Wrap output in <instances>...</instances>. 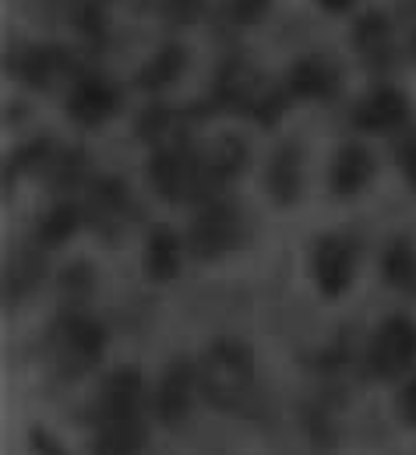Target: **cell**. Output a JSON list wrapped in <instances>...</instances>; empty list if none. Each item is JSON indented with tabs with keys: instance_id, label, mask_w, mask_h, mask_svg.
I'll return each mask as SVG.
<instances>
[{
	"instance_id": "6da1fadb",
	"label": "cell",
	"mask_w": 416,
	"mask_h": 455,
	"mask_svg": "<svg viewBox=\"0 0 416 455\" xmlns=\"http://www.w3.org/2000/svg\"><path fill=\"white\" fill-rule=\"evenodd\" d=\"M148 442L145 427V378L131 367L113 371L96 403V452L138 455Z\"/></svg>"
},
{
	"instance_id": "7a4b0ae2",
	"label": "cell",
	"mask_w": 416,
	"mask_h": 455,
	"mask_svg": "<svg viewBox=\"0 0 416 455\" xmlns=\"http://www.w3.org/2000/svg\"><path fill=\"white\" fill-rule=\"evenodd\" d=\"M198 388L215 410L254 413V403H258L254 356L236 339L215 342L198 363Z\"/></svg>"
},
{
	"instance_id": "3957f363",
	"label": "cell",
	"mask_w": 416,
	"mask_h": 455,
	"mask_svg": "<svg viewBox=\"0 0 416 455\" xmlns=\"http://www.w3.org/2000/svg\"><path fill=\"white\" fill-rule=\"evenodd\" d=\"M106 349V332L103 325L82 311H68L60 315L43 342V353H46V363L60 374V378H78L85 374L89 367L100 363Z\"/></svg>"
},
{
	"instance_id": "277c9868",
	"label": "cell",
	"mask_w": 416,
	"mask_h": 455,
	"mask_svg": "<svg viewBox=\"0 0 416 455\" xmlns=\"http://www.w3.org/2000/svg\"><path fill=\"white\" fill-rule=\"evenodd\" d=\"M152 188L166 198V202H188V198H208L205 195V166H202V152L188 148L184 141L163 145L148 166Z\"/></svg>"
},
{
	"instance_id": "5b68a950",
	"label": "cell",
	"mask_w": 416,
	"mask_h": 455,
	"mask_svg": "<svg viewBox=\"0 0 416 455\" xmlns=\"http://www.w3.org/2000/svg\"><path fill=\"white\" fill-rule=\"evenodd\" d=\"M240 229H244V220H240V209L233 202H219V198H208L202 205V212L191 220V229H188V247L195 258H219L226 251H233L240 243Z\"/></svg>"
},
{
	"instance_id": "8992f818",
	"label": "cell",
	"mask_w": 416,
	"mask_h": 455,
	"mask_svg": "<svg viewBox=\"0 0 416 455\" xmlns=\"http://www.w3.org/2000/svg\"><path fill=\"white\" fill-rule=\"evenodd\" d=\"M416 363V325L410 318H388L371 336L367 346V371L381 381L406 374Z\"/></svg>"
},
{
	"instance_id": "52a82bcc",
	"label": "cell",
	"mask_w": 416,
	"mask_h": 455,
	"mask_svg": "<svg viewBox=\"0 0 416 455\" xmlns=\"http://www.w3.org/2000/svg\"><path fill=\"white\" fill-rule=\"evenodd\" d=\"M195 385H198V367H191L188 360H173L156 388V417L166 427H177L195 403Z\"/></svg>"
},
{
	"instance_id": "ba28073f",
	"label": "cell",
	"mask_w": 416,
	"mask_h": 455,
	"mask_svg": "<svg viewBox=\"0 0 416 455\" xmlns=\"http://www.w3.org/2000/svg\"><path fill=\"white\" fill-rule=\"evenodd\" d=\"M116 107H120V92L106 82L103 75L78 78L71 96H68V114L82 127H96V124L109 120V116L116 114Z\"/></svg>"
},
{
	"instance_id": "9c48e42d",
	"label": "cell",
	"mask_w": 416,
	"mask_h": 455,
	"mask_svg": "<svg viewBox=\"0 0 416 455\" xmlns=\"http://www.w3.org/2000/svg\"><path fill=\"white\" fill-rule=\"evenodd\" d=\"M314 279H317V290L324 297H339L346 293L349 279H353V251L346 240L339 236H324L317 247H314Z\"/></svg>"
},
{
	"instance_id": "30bf717a",
	"label": "cell",
	"mask_w": 416,
	"mask_h": 455,
	"mask_svg": "<svg viewBox=\"0 0 416 455\" xmlns=\"http://www.w3.org/2000/svg\"><path fill=\"white\" fill-rule=\"evenodd\" d=\"M406 120V96L396 92V89H374L367 92L356 110H353V124L360 131H371V134H381V131H392Z\"/></svg>"
},
{
	"instance_id": "8fae6325",
	"label": "cell",
	"mask_w": 416,
	"mask_h": 455,
	"mask_svg": "<svg viewBox=\"0 0 416 455\" xmlns=\"http://www.w3.org/2000/svg\"><path fill=\"white\" fill-rule=\"evenodd\" d=\"M371 170H374L371 152L360 148V145H346V148L332 159V191L342 195V198L364 191L367 180H371Z\"/></svg>"
},
{
	"instance_id": "7c38bea8",
	"label": "cell",
	"mask_w": 416,
	"mask_h": 455,
	"mask_svg": "<svg viewBox=\"0 0 416 455\" xmlns=\"http://www.w3.org/2000/svg\"><path fill=\"white\" fill-rule=\"evenodd\" d=\"M300 180H304V173H300V145L286 141V145L276 148V156L268 163V191L283 205V202H293L300 195Z\"/></svg>"
},
{
	"instance_id": "4fadbf2b",
	"label": "cell",
	"mask_w": 416,
	"mask_h": 455,
	"mask_svg": "<svg viewBox=\"0 0 416 455\" xmlns=\"http://www.w3.org/2000/svg\"><path fill=\"white\" fill-rule=\"evenodd\" d=\"M68 75V53L57 46H32L21 57V78L32 89H50Z\"/></svg>"
},
{
	"instance_id": "5bb4252c",
	"label": "cell",
	"mask_w": 416,
	"mask_h": 455,
	"mask_svg": "<svg viewBox=\"0 0 416 455\" xmlns=\"http://www.w3.org/2000/svg\"><path fill=\"white\" fill-rule=\"evenodd\" d=\"M332 85H335V75H332V68H328L321 57L300 60V64L293 68V75H290V89H293L297 96H314V100H321V96L332 92Z\"/></svg>"
},
{
	"instance_id": "9a60e30c",
	"label": "cell",
	"mask_w": 416,
	"mask_h": 455,
	"mask_svg": "<svg viewBox=\"0 0 416 455\" xmlns=\"http://www.w3.org/2000/svg\"><path fill=\"white\" fill-rule=\"evenodd\" d=\"M152 279H173L180 268V243L170 229H156L148 236V258H145Z\"/></svg>"
},
{
	"instance_id": "2e32d148",
	"label": "cell",
	"mask_w": 416,
	"mask_h": 455,
	"mask_svg": "<svg viewBox=\"0 0 416 455\" xmlns=\"http://www.w3.org/2000/svg\"><path fill=\"white\" fill-rule=\"evenodd\" d=\"M385 279H388L392 290L416 293V251L406 240L388 243V251H385Z\"/></svg>"
},
{
	"instance_id": "e0dca14e",
	"label": "cell",
	"mask_w": 416,
	"mask_h": 455,
	"mask_svg": "<svg viewBox=\"0 0 416 455\" xmlns=\"http://www.w3.org/2000/svg\"><path fill=\"white\" fill-rule=\"evenodd\" d=\"M180 71H184V50H180V46H163V50L138 71V82H141L145 89H163V85L177 82Z\"/></svg>"
},
{
	"instance_id": "ac0fdd59",
	"label": "cell",
	"mask_w": 416,
	"mask_h": 455,
	"mask_svg": "<svg viewBox=\"0 0 416 455\" xmlns=\"http://www.w3.org/2000/svg\"><path fill=\"white\" fill-rule=\"evenodd\" d=\"M272 0H219V25H229V28H251L265 18Z\"/></svg>"
},
{
	"instance_id": "d6986e66",
	"label": "cell",
	"mask_w": 416,
	"mask_h": 455,
	"mask_svg": "<svg viewBox=\"0 0 416 455\" xmlns=\"http://www.w3.org/2000/svg\"><path fill=\"white\" fill-rule=\"evenodd\" d=\"M75 229H78V209H75V205H53V209L43 216V223H39V240H43L46 247H57V243H64Z\"/></svg>"
},
{
	"instance_id": "ffe728a7",
	"label": "cell",
	"mask_w": 416,
	"mask_h": 455,
	"mask_svg": "<svg viewBox=\"0 0 416 455\" xmlns=\"http://www.w3.org/2000/svg\"><path fill=\"white\" fill-rule=\"evenodd\" d=\"M124 209H127V191H124L120 180H103L92 191V212H96L100 223H116Z\"/></svg>"
},
{
	"instance_id": "44dd1931",
	"label": "cell",
	"mask_w": 416,
	"mask_h": 455,
	"mask_svg": "<svg viewBox=\"0 0 416 455\" xmlns=\"http://www.w3.org/2000/svg\"><path fill=\"white\" fill-rule=\"evenodd\" d=\"M138 134L148 138L152 145H173V141H180L177 138V114L173 110H163V107L148 110V114L138 120Z\"/></svg>"
},
{
	"instance_id": "7402d4cb",
	"label": "cell",
	"mask_w": 416,
	"mask_h": 455,
	"mask_svg": "<svg viewBox=\"0 0 416 455\" xmlns=\"http://www.w3.org/2000/svg\"><path fill=\"white\" fill-rule=\"evenodd\" d=\"M356 46L367 53V57H381L388 50V28H385V18L371 14L356 25Z\"/></svg>"
},
{
	"instance_id": "603a6c76",
	"label": "cell",
	"mask_w": 416,
	"mask_h": 455,
	"mask_svg": "<svg viewBox=\"0 0 416 455\" xmlns=\"http://www.w3.org/2000/svg\"><path fill=\"white\" fill-rule=\"evenodd\" d=\"M399 166H403L410 188L416 191V138H406V141L399 145Z\"/></svg>"
},
{
	"instance_id": "cb8c5ba5",
	"label": "cell",
	"mask_w": 416,
	"mask_h": 455,
	"mask_svg": "<svg viewBox=\"0 0 416 455\" xmlns=\"http://www.w3.org/2000/svg\"><path fill=\"white\" fill-rule=\"evenodd\" d=\"M399 410H403V417L416 427V381L406 385V392H403V399H399Z\"/></svg>"
},
{
	"instance_id": "d4e9b609",
	"label": "cell",
	"mask_w": 416,
	"mask_h": 455,
	"mask_svg": "<svg viewBox=\"0 0 416 455\" xmlns=\"http://www.w3.org/2000/svg\"><path fill=\"white\" fill-rule=\"evenodd\" d=\"M166 11L177 18H191V14H198V4L195 0H166Z\"/></svg>"
},
{
	"instance_id": "484cf974",
	"label": "cell",
	"mask_w": 416,
	"mask_h": 455,
	"mask_svg": "<svg viewBox=\"0 0 416 455\" xmlns=\"http://www.w3.org/2000/svg\"><path fill=\"white\" fill-rule=\"evenodd\" d=\"M36 449H39V455H64V449H60V445H50L43 435H36Z\"/></svg>"
},
{
	"instance_id": "4316f807",
	"label": "cell",
	"mask_w": 416,
	"mask_h": 455,
	"mask_svg": "<svg viewBox=\"0 0 416 455\" xmlns=\"http://www.w3.org/2000/svg\"><path fill=\"white\" fill-rule=\"evenodd\" d=\"M317 4H321L324 11H346V7L353 4V0H317Z\"/></svg>"
},
{
	"instance_id": "83f0119b",
	"label": "cell",
	"mask_w": 416,
	"mask_h": 455,
	"mask_svg": "<svg viewBox=\"0 0 416 455\" xmlns=\"http://www.w3.org/2000/svg\"><path fill=\"white\" fill-rule=\"evenodd\" d=\"M78 4H100V0H78Z\"/></svg>"
},
{
	"instance_id": "f1b7e54d",
	"label": "cell",
	"mask_w": 416,
	"mask_h": 455,
	"mask_svg": "<svg viewBox=\"0 0 416 455\" xmlns=\"http://www.w3.org/2000/svg\"><path fill=\"white\" fill-rule=\"evenodd\" d=\"M413 50H416V39H413Z\"/></svg>"
}]
</instances>
